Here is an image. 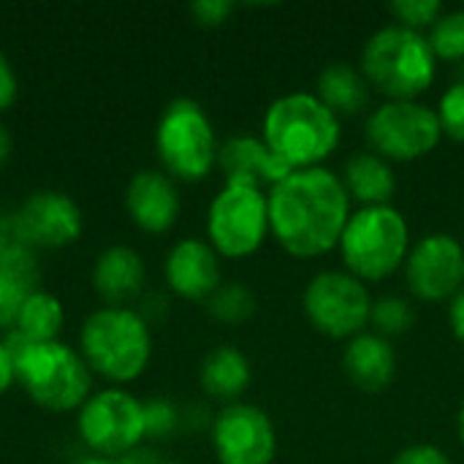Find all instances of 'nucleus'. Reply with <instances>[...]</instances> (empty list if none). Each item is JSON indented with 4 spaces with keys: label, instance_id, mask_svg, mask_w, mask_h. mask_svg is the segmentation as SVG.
<instances>
[{
    "label": "nucleus",
    "instance_id": "obj_1",
    "mask_svg": "<svg viewBox=\"0 0 464 464\" xmlns=\"http://www.w3.org/2000/svg\"><path fill=\"white\" fill-rule=\"evenodd\" d=\"M269 234L294 258H321L340 247L351 218L343 179L324 169H299L269 193Z\"/></svg>",
    "mask_w": 464,
    "mask_h": 464
},
{
    "label": "nucleus",
    "instance_id": "obj_2",
    "mask_svg": "<svg viewBox=\"0 0 464 464\" xmlns=\"http://www.w3.org/2000/svg\"><path fill=\"white\" fill-rule=\"evenodd\" d=\"M5 345L14 356L19 389L49 413H76L92 394V372L79 348L63 340L27 343L8 332Z\"/></svg>",
    "mask_w": 464,
    "mask_h": 464
},
{
    "label": "nucleus",
    "instance_id": "obj_3",
    "mask_svg": "<svg viewBox=\"0 0 464 464\" xmlns=\"http://www.w3.org/2000/svg\"><path fill=\"white\" fill-rule=\"evenodd\" d=\"M79 353L92 375L111 386L139 381L152 359L150 321L133 307L103 304L92 310L79 329Z\"/></svg>",
    "mask_w": 464,
    "mask_h": 464
},
{
    "label": "nucleus",
    "instance_id": "obj_4",
    "mask_svg": "<svg viewBox=\"0 0 464 464\" xmlns=\"http://www.w3.org/2000/svg\"><path fill=\"white\" fill-rule=\"evenodd\" d=\"M340 117L313 92H288L269 103L261 139L291 169L321 166L340 144Z\"/></svg>",
    "mask_w": 464,
    "mask_h": 464
},
{
    "label": "nucleus",
    "instance_id": "obj_5",
    "mask_svg": "<svg viewBox=\"0 0 464 464\" xmlns=\"http://www.w3.org/2000/svg\"><path fill=\"white\" fill-rule=\"evenodd\" d=\"M362 73L386 101H416L435 84L438 57L424 33L392 22L367 38Z\"/></svg>",
    "mask_w": 464,
    "mask_h": 464
},
{
    "label": "nucleus",
    "instance_id": "obj_6",
    "mask_svg": "<svg viewBox=\"0 0 464 464\" xmlns=\"http://www.w3.org/2000/svg\"><path fill=\"white\" fill-rule=\"evenodd\" d=\"M337 250L345 272L362 283H378L405 266L411 253V226L392 204L359 207L351 212Z\"/></svg>",
    "mask_w": 464,
    "mask_h": 464
},
{
    "label": "nucleus",
    "instance_id": "obj_7",
    "mask_svg": "<svg viewBox=\"0 0 464 464\" xmlns=\"http://www.w3.org/2000/svg\"><path fill=\"white\" fill-rule=\"evenodd\" d=\"M218 136L207 109L193 98H174L158 117L155 152L177 182H201L218 166Z\"/></svg>",
    "mask_w": 464,
    "mask_h": 464
},
{
    "label": "nucleus",
    "instance_id": "obj_8",
    "mask_svg": "<svg viewBox=\"0 0 464 464\" xmlns=\"http://www.w3.org/2000/svg\"><path fill=\"white\" fill-rule=\"evenodd\" d=\"M76 432L90 454L125 459L147 440L144 402L122 386L92 392L76 411Z\"/></svg>",
    "mask_w": 464,
    "mask_h": 464
},
{
    "label": "nucleus",
    "instance_id": "obj_9",
    "mask_svg": "<svg viewBox=\"0 0 464 464\" xmlns=\"http://www.w3.org/2000/svg\"><path fill=\"white\" fill-rule=\"evenodd\" d=\"M269 237L266 190L223 185L207 209V242L220 258H247Z\"/></svg>",
    "mask_w": 464,
    "mask_h": 464
},
{
    "label": "nucleus",
    "instance_id": "obj_10",
    "mask_svg": "<svg viewBox=\"0 0 464 464\" xmlns=\"http://www.w3.org/2000/svg\"><path fill=\"white\" fill-rule=\"evenodd\" d=\"M302 310L315 332L332 340H353L370 324L372 296L351 272L326 269L304 285Z\"/></svg>",
    "mask_w": 464,
    "mask_h": 464
},
{
    "label": "nucleus",
    "instance_id": "obj_11",
    "mask_svg": "<svg viewBox=\"0 0 464 464\" xmlns=\"http://www.w3.org/2000/svg\"><path fill=\"white\" fill-rule=\"evenodd\" d=\"M364 136L370 152L386 158L389 163H408L430 155L440 144L443 128L438 111L421 101H383L370 111Z\"/></svg>",
    "mask_w": 464,
    "mask_h": 464
},
{
    "label": "nucleus",
    "instance_id": "obj_12",
    "mask_svg": "<svg viewBox=\"0 0 464 464\" xmlns=\"http://www.w3.org/2000/svg\"><path fill=\"white\" fill-rule=\"evenodd\" d=\"M212 451L218 464H272L277 432L258 405L231 402L212 421Z\"/></svg>",
    "mask_w": 464,
    "mask_h": 464
},
{
    "label": "nucleus",
    "instance_id": "obj_13",
    "mask_svg": "<svg viewBox=\"0 0 464 464\" xmlns=\"http://www.w3.org/2000/svg\"><path fill=\"white\" fill-rule=\"evenodd\" d=\"M16 237L30 250H60L73 245L84 231L82 207L63 190H35L11 215Z\"/></svg>",
    "mask_w": 464,
    "mask_h": 464
},
{
    "label": "nucleus",
    "instance_id": "obj_14",
    "mask_svg": "<svg viewBox=\"0 0 464 464\" xmlns=\"http://www.w3.org/2000/svg\"><path fill=\"white\" fill-rule=\"evenodd\" d=\"M405 280L421 302H451L464 285V245L451 234H427L405 258Z\"/></svg>",
    "mask_w": 464,
    "mask_h": 464
},
{
    "label": "nucleus",
    "instance_id": "obj_15",
    "mask_svg": "<svg viewBox=\"0 0 464 464\" xmlns=\"http://www.w3.org/2000/svg\"><path fill=\"white\" fill-rule=\"evenodd\" d=\"M163 277L171 294L188 302H207L223 285L220 256L207 239L185 237L166 253Z\"/></svg>",
    "mask_w": 464,
    "mask_h": 464
},
{
    "label": "nucleus",
    "instance_id": "obj_16",
    "mask_svg": "<svg viewBox=\"0 0 464 464\" xmlns=\"http://www.w3.org/2000/svg\"><path fill=\"white\" fill-rule=\"evenodd\" d=\"M125 209L144 234H166L177 226L182 198L177 182L160 169H141L125 185Z\"/></svg>",
    "mask_w": 464,
    "mask_h": 464
},
{
    "label": "nucleus",
    "instance_id": "obj_17",
    "mask_svg": "<svg viewBox=\"0 0 464 464\" xmlns=\"http://www.w3.org/2000/svg\"><path fill=\"white\" fill-rule=\"evenodd\" d=\"M218 169L223 171L226 185H247L266 193L291 174L261 136L226 139L218 150Z\"/></svg>",
    "mask_w": 464,
    "mask_h": 464
},
{
    "label": "nucleus",
    "instance_id": "obj_18",
    "mask_svg": "<svg viewBox=\"0 0 464 464\" xmlns=\"http://www.w3.org/2000/svg\"><path fill=\"white\" fill-rule=\"evenodd\" d=\"M343 370L359 392L381 394L397 378L394 345L375 332H362L353 340H348L343 353Z\"/></svg>",
    "mask_w": 464,
    "mask_h": 464
},
{
    "label": "nucleus",
    "instance_id": "obj_19",
    "mask_svg": "<svg viewBox=\"0 0 464 464\" xmlns=\"http://www.w3.org/2000/svg\"><path fill=\"white\" fill-rule=\"evenodd\" d=\"M144 277V258L130 245H109L92 264V288L106 304L114 307H128V302L141 294Z\"/></svg>",
    "mask_w": 464,
    "mask_h": 464
},
{
    "label": "nucleus",
    "instance_id": "obj_20",
    "mask_svg": "<svg viewBox=\"0 0 464 464\" xmlns=\"http://www.w3.org/2000/svg\"><path fill=\"white\" fill-rule=\"evenodd\" d=\"M340 179H343L351 201H359L362 207L392 204V198L397 193V177H394L392 163L375 152H359V155L348 158Z\"/></svg>",
    "mask_w": 464,
    "mask_h": 464
},
{
    "label": "nucleus",
    "instance_id": "obj_21",
    "mask_svg": "<svg viewBox=\"0 0 464 464\" xmlns=\"http://www.w3.org/2000/svg\"><path fill=\"white\" fill-rule=\"evenodd\" d=\"M250 378H253L250 362L234 345H218V348H212L204 356L201 370H198L201 389L209 397L223 400L228 405L237 402V397L250 386Z\"/></svg>",
    "mask_w": 464,
    "mask_h": 464
},
{
    "label": "nucleus",
    "instance_id": "obj_22",
    "mask_svg": "<svg viewBox=\"0 0 464 464\" xmlns=\"http://www.w3.org/2000/svg\"><path fill=\"white\" fill-rule=\"evenodd\" d=\"M337 117L340 114H359L370 103V84L362 68L351 63H329L318 73V92H315Z\"/></svg>",
    "mask_w": 464,
    "mask_h": 464
},
{
    "label": "nucleus",
    "instance_id": "obj_23",
    "mask_svg": "<svg viewBox=\"0 0 464 464\" xmlns=\"http://www.w3.org/2000/svg\"><path fill=\"white\" fill-rule=\"evenodd\" d=\"M65 324V310L63 302L41 288H33L19 310L16 326L11 332H16L22 340L27 343H54L60 340Z\"/></svg>",
    "mask_w": 464,
    "mask_h": 464
},
{
    "label": "nucleus",
    "instance_id": "obj_24",
    "mask_svg": "<svg viewBox=\"0 0 464 464\" xmlns=\"http://www.w3.org/2000/svg\"><path fill=\"white\" fill-rule=\"evenodd\" d=\"M204 304L215 321L228 326H239L256 315V296L242 283H223Z\"/></svg>",
    "mask_w": 464,
    "mask_h": 464
},
{
    "label": "nucleus",
    "instance_id": "obj_25",
    "mask_svg": "<svg viewBox=\"0 0 464 464\" xmlns=\"http://www.w3.org/2000/svg\"><path fill=\"white\" fill-rule=\"evenodd\" d=\"M427 38L438 60H464V8L443 11L440 19L430 27Z\"/></svg>",
    "mask_w": 464,
    "mask_h": 464
},
{
    "label": "nucleus",
    "instance_id": "obj_26",
    "mask_svg": "<svg viewBox=\"0 0 464 464\" xmlns=\"http://www.w3.org/2000/svg\"><path fill=\"white\" fill-rule=\"evenodd\" d=\"M413 307L408 299L402 296H381L372 299V313H370V324L375 326V334L381 337H394V334H405L413 326Z\"/></svg>",
    "mask_w": 464,
    "mask_h": 464
},
{
    "label": "nucleus",
    "instance_id": "obj_27",
    "mask_svg": "<svg viewBox=\"0 0 464 464\" xmlns=\"http://www.w3.org/2000/svg\"><path fill=\"white\" fill-rule=\"evenodd\" d=\"M33 288H35L33 280L0 269V332H11L16 326L19 310Z\"/></svg>",
    "mask_w": 464,
    "mask_h": 464
},
{
    "label": "nucleus",
    "instance_id": "obj_28",
    "mask_svg": "<svg viewBox=\"0 0 464 464\" xmlns=\"http://www.w3.org/2000/svg\"><path fill=\"white\" fill-rule=\"evenodd\" d=\"M389 11L397 19V24L421 33L424 27H432L440 19L443 3H438V0H394L389 5Z\"/></svg>",
    "mask_w": 464,
    "mask_h": 464
},
{
    "label": "nucleus",
    "instance_id": "obj_29",
    "mask_svg": "<svg viewBox=\"0 0 464 464\" xmlns=\"http://www.w3.org/2000/svg\"><path fill=\"white\" fill-rule=\"evenodd\" d=\"M438 120L443 128V136L464 144V82H454L438 103Z\"/></svg>",
    "mask_w": 464,
    "mask_h": 464
},
{
    "label": "nucleus",
    "instance_id": "obj_30",
    "mask_svg": "<svg viewBox=\"0 0 464 464\" xmlns=\"http://www.w3.org/2000/svg\"><path fill=\"white\" fill-rule=\"evenodd\" d=\"M144 413H147V438H169L177 432L179 427V411L174 402L169 400H150L144 402Z\"/></svg>",
    "mask_w": 464,
    "mask_h": 464
},
{
    "label": "nucleus",
    "instance_id": "obj_31",
    "mask_svg": "<svg viewBox=\"0 0 464 464\" xmlns=\"http://www.w3.org/2000/svg\"><path fill=\"white\" fill-rule=\"evenodd\" d=\"M234 11V3L228 0H196L190 3V16L204 27H220Z\"/></svg>",
    "mask_w": 464,
    "mask_h": 464
},
{
    "label": "nucleus",
    "instance_id": "obj_32",
    "mask_svg": "<svg viewBox=\"0 0 464 464\" xmlns=\"http://www.w3.org/2000/svg\"><path fill=\"white\" fill-rule=\"evenodd\" d=\"M392 464H451L449 454L432 443H416V446H408L402 449Z\"/></svg>",
    "mask_w": 464,
    "mask_h": 464
},
{
    "label": "nucleus",
    "instance_id": "obj_33",
    "mask_svg": "<svg viewBox=\"0 0 464 464\" xmlns=\"http://www.w3.org/2000/svg\"><path fill=\"white\" fill-rule=\"evenodd\" d=\"M19 98V76L11 65V60L0 52V114L14 106Z\"/></svg>",
    "mask_w": 464,
    "mask_h": 464
},
{
    "label": "nucleus",
    "instance_id": "obj_34",
    "mask_svg": "<svg viewBox=\"0 0 464 464\" xmlns=\"http://www.w3.org/2000/svg\"><path fill=\"white\" fill-rule=\"evenodd\" d=\"M16 383V372H14V356L5 345V340H0V397L5 392H11V386Z\"/></svg>",
    "mask_w": 464,
    "mask_h": 464
},
{
    "label": "nucleus",
    "instance_id": "obj_35",
    "mask_svg": "<svg viewBox=\"0 0 464 464\" xmlns=\"http://www.w3.org/2000/svg\"><path fill=\"white\" fill-rule=\"evenodd\" d=\"M449 324H451L454 337L464 345V285L462 291L451 299V304H449Z\"/></svg>",
    "mask_w": 464,
    "mask_h": 464
},
{
    "label": "nucleus",
    "instance_id": "obj_36",
    "mask_svg": "<svg viewBox=\"0 0 464 464\" xmlns=\"http://www.w3.org/2000/svg\"><path fill=\"white\" fill-rule=\"evenodd\" d=\"M11 147H14L11 133H8V128L0 122V169H3V166H5V160L11 158Z\"/></svg>",
    "mask_w": 464,
    "mask_h": 464
},
{
    "label": "nucleus",
    "instance_id": "obj_37",
    "mask_svg": "<svg viewBox=\"0 0 464 464\" xmlns=\"http://www.w3.org/2000/svg\"><path fill=\"white\" fill-rule=\"evenodd\" d=\"M68 464H122V459H106V457H95V454H87V457H79Z\"/></svg>",
    "mask_w": 464,
    "mask_h": 464
},
{
    "label": "nucleus",
    "instance_id": "obj_38",
    "mask_svg": "<svg viewBox=\"0 0 464 464\" xmlns=\"http://www.w3.org/2000/svg\"><path fill=\"white\" fill-rule=\"evenodd\" d=\"M457 432H459V440H462L464 446V402L462 408H459V419H457Z\"/></svg>",
    "mask_w": 464,
    "mask_h": 464
},
{
    "label": "nucleus",
    "instance_id": "obj_39",
    "mask_svg": "<svg viewBox=\"0 0 464 464\" xmlns=\"http://www.w3.org/2000/svg\"><path fill=\"white\" fill-rule=\"evenodd\" d=\"M158 464H185V462H158Z\"/></svg>",
    "mask_w": 464,
    "mask_h": 464
}]
</instances>
